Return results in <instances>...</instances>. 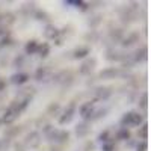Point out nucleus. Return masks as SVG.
Segmentation results:
<instances>
[{
    "mask_svg": "<svg viewBox=\"0 0 151 151\" xmlns=\"http://www.w3.org/2000/svg\"><path fill=\"white\" fill-rule=\"evenodd\" d=\"M92 110V103H86L80 107V115L82 116H88V112Z\"/></svg>",
    "mask_w": 151,
    "mask_h": 151,
    "instance_id": "8",
    "label": "nucleus"
},
{
    "mask_svg": "<svg viewBox=\"0 0 151 151\" xmlns=\"http://www.w3.org/2000/svg\"><path fill=\"white\" fill-rule=\"evenodd\" d=\"M145 150H147V144H145V142H142V144L137 145V151H145Z\"/></svg>",
    "mask_w": 151,
    "mask_h": 151,
    "instance_id": "16",
    "label": "nucleus"
},
{
    "mask_svg": "<svg viewBox=\"0 0 151 151\" xmlns=\"http://www.w3.org/2000/svg\"><path fill=\"white\" fill-rule=\"evenodd\" d=\"M3 88H5V82H2V80H0V91H2Z\"/></svg>",
    "mask_w": 151,
    "mask_h": 151,
    "instance_id": "19",
    "label": "nucleus"
},
{
    "mask_svg": "<svg viewBox=\"0 0 151 151\" xmlns=\"http://www.w3.org/2000/svg\"><path fill=\"white\" fill-rule=\"evenodd\" d=\"M58 35V29L56 27H53V26H48L47 27V30H45V36L47 38H55Z\"/></svg>",
    "mask_w": 151,
    "mask_h": 151,
    "instance_id": "9",
    "label": "nucleus"
},
{
    "mask_svg": "<svg viewBox=\"0 0 151 151\" xmlns=\"http://www.w3.org/2000/svg\"><path fill=\"white\" fill-rule=\"evenodd\" d=\"M136 38H137V35H136V33L130 35V38H129V40H125V41H124V45H132V44L134 42V40H136Z\"/></svg>",
    "mask_w": 151,
    "mask_h": 151,
    "instance_id": "13",
    "label": "nucleus"
},
{
    "mask_svg": "<svg viewBox=\"0 0 151 151\" xmlns=\"http://www.w3.org/2000/svg\"><path fill=\"white\" fill-rule=\"evenodd\" d=\"M110 95V91L107 89V88H98L97 89V97L98 98H107Z\"/></svg>",
    "mask_w": 151,
    "mask_h": 151,
    "instance_id": "7",
    "label": "nucleus"
},
{
    "mask_svg": "<svg viewBox=\"0 0 151 151\" xmlns=\"http://www.w3.org/2000/svg\"><path fill=\"white\" fill-rule=\"evenodd\" d=\"M92 65H95V60H94V59H92V60H88V62H85V64L82 65V68H80V73H82V74L89 73V71L92 70Z\"/></svg>",
    "mask_w": 151,
    "mask_h": 151,
    "instance_id": "3",
    "label": "nucleus"
},
{
    "mask_svg": "<svg viewBox=\"0 0 151 151\" xmlns=\"http://www.w3.org/2000/svg\"><path fill=\"white\" fill-rule=\"evenodd\" d=\"M141 106H142V107H147V94L142 95V103H141Z\"/></svg>",
    "mask_w": 151,
    "mask_h": 151,
    "instance_id": "17",
    "label": "nucleus"
},
{
    "mask_svg": "<svg viewBox=\"0 0 151 151\" xmlns=\"http://www.w3.org/2000/svg\"><path fill=\"white\" fill-rule=\"evenodd\" d=\"M73 112H74V104H71V106L68 107V110H65V113H64L65 116H62V118H60V124L68 122V121L71 119V116H73Z\"/></svg>",
    "mask_w": 151,
    "mask_h": 151,
    "instance_id": "2",
    "label": "nucleus"
},
{
    "mask_svg": "<svg viewBox=\"0 0 151 151\" xmlns=\"http://www.w3.org/2000/svg\"><path fill=\"white\" fill-rule=\"evenodd\" d=\"M141 136L142 137H147V125H144L142 130H141Z\"/></svg>",
    "mask_w": 151,
    "mask_h": 151,
    "instance_id": "18",
    "label": "nucleus"
},
{
    "mask_svg": "<svg viewBox=\"0 0 151 151\" xmlns=\"http://www.w3.org/2000/svg\"><path fill=\"white\" fill-rule=\"evenodd\" d=\"M88 53H89V48H79V50H76L74 58H83V56H86Z\"/></svg>",
    "mask_w": 151,
    "mask_h": 151,
    "instance_id": "11",
    "label": "nucleus"
},
{
    "mask_svg": "<svg viewBox=\"0 0 151 151\" xmlns=\"http://www.w3.org/2000/svg\"><path fill=\"white\" fill-rule=\"evenodd\" d=\"M129 136H130V133H129L127 130H121V132H119V134H118L119 139H129Z\"/></svg>",
    "mask_w": 151,
    "mask_h": 151,
    "instance_id": "14",
    "label": "nucleus"
},
{
    "mask_svg": "<svg viewBox=\"0 0 151 151\" xmlns=\"http://www.w3.org/2000/svg\"><path fill=\"white\" fill-rule=\"evenodd\" d=\"M40 53H41V56H47V53H48V45H41L40 47Z\"/></svg>",
    "mask_w": 151,
    "mask_h": 151,
    "instance_id": "15",
    "label": "nucleus"
},
{
    "mask_svg": "<svg viewBox=\"0 0 151 151\" xmlns=\"http://www.w3.org/2000/svg\"><path fill=\"white\" fill-rule=\"evenodd\" d=\"M27 79H29L27 74H15L14 77H12V82L14 83H24V82H27Z\"/></svg>",
    "mask_w": 151,
    "mask_h": 151,
    "instance_id": "6",
    "label": "nucleus"
},
{
    "mask_svg": "<svg viewBox=\"0 0 151 151\" xmlns=\"http://www.w3.org/2000/svg\"><path fill=\"white\" fill-rule=\"evenodd\" d=\"M141 121H142V116H141L137 112H129V113H127V116L124 118V122H127V124H133V125L141 124Z\"/></svg>",
    "mask_w": 151,
    "mask_h": 151,
    "instance_id": "1",
    "label": "nucleus"
},
{
    "mask_svg": "<svg viewBox=\"0 0 151 151\" xmlns=\"http://www.w3.org/2000/svg\"><path fill=\"white\" fill-rule=\"evenodd\" d=\"M38 133H30L27 136V144H30V147H36L38 144H40V139H38Z\"/></svg>",
    "mask_w": 151,
    "mask_h": 151,
    "instance_id": "4",
    "label": "nucleus"
},
{
    "mask_svg": "<svg viewBox=\"0 0 151 151\" xmlns=\"http://www.w3.org/2000/svg\"><path fill=\"white\" fill-rule=\"evenodd\" d=\"M36 48H38L36 41H30V42L26 45V52H27V53H35V52H36Z\"/></svg>",
    "mask_w": 151,
    "mask_h": 151,
    "instance_id": "10",
    "label": "nucleus"
},
{
    "mask_svg": "<svg viewBox=\"0 0 151 151\" xmlns=\"http://www.w3.org/2000/svg\"><path fill=\"white\" fill-rule=\"evenodd\" d=\"M86 132H88V127H86V124H82V125H77V134H80V136H83V134H86Z\"/></svg>",
    "mask_w": 151,
    "mask_h": 151,
    "instance_id": "12",
    "label": "nucleus"
},
{
    "mask_svg": "<svg viewBox=\"0 0 151 151\" xmlns=\"http://www.w3.org/2000/svg\"><path fill=\"white\" fill-rule=\"evenodd\" d=\"M116 76V70L113 68H109V70H104L100 73V77H104V79H110V77H115Z\"/></svg>",
    "mask_w": 151,
    "mask_h": 151,
    "instance_id": "5",
    "label": "nucleus"
}]
</instances>
